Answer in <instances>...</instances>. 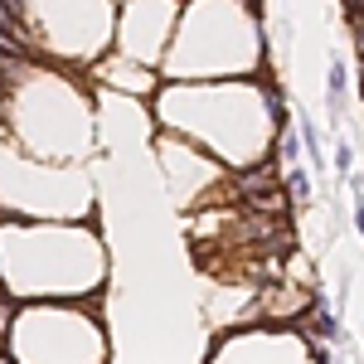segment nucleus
Here are the masks:
<instances>
[{
  "mask_svg": "<svg viewBox=\"0 0 364 364\" xmlns=\"http://www.w3.org/2000/svg\"><path fill=\"white\" fill-rule=\"evenodd\" d=\"M355 228L364 233V199H355Z\"/></svg>",
  "mask_w": 364,
  "mask_h": 364,
  "instance_id": "dca6fc26",
  "label": "nucleus"
},
{
  "mask_svg": "<svg viewBox=\"0 0 364 364\" xmlns=\"http://www.w3.org/2000/svg\"><path fill=\"white\" fill-rule=\"evenodd\" d=\"M5 15H20L29 54L58 63H97L117 49L112 0H0Z\"/></svg>",
  "mask_w": 364,
  "mask_h": 364,
  "instance_id": "39448f33",
  "label": "nucleus"
},
{
  "mask_svg": "<svg viewBox=\"0 0 364 364\" xmlns=\"http://www.w3.org/2000/svg\"><path fill=\"white\" fill-rule=\"evenodd\" d=\"M92 73H97V83L112 87V92H132V97H146V92H156V83H166L161 78V68H151V63H141V58H127V54H107L92 63Z\"/></svg>",
  "mask_w": 364,
  "mask_h": 364,
  "instance_id": "9d476101",
  "label": "nucleus"
},
{
  "mask_svg": "<svg viewBox=\"0 0 364 364\" xmlns=\"http://www.w3.org/2000/svg\"><path fill=\"white\" fill-rule=\"evenodd\" d=\"M0 92H5L0 122L15 151L54 166H73L92 151L97 112L87 87H78L68 73L44 68L29 54H0Z\"/></svg>",
  "mask_w": 364,
  "mask_h": 364,
  "instance_id": "f03ea898",
  "label": "nucleus"
},
{
  "mask_svg": "<svg viewBox=\"0 0 364 364\" xmlns=\"http://www.w3.org/2000/svg\"><path fill=\"white\" fill-rule=\"evenodd\" d=\"M336 170H340V175L355 170V146H350V141H336Z\"/></svg>",
  "mask_w": 364,
  "mask_h": 364,
  "instance_id": "2eb2a0df",
  "label": "nucleus"
},
{
  "mask_svg": "<svg viewBox=\"0 0 364 364\" xmlns=\"http://www.w3.org/2000/svg\"><path fill=\"white\" fill-rule=\"evenodd\" d=\"M15 364H107V331L83 306L25 301L5 321Z\"/></svg>",
  "mask_w": 364,
  "mask_h": 364,
  "instance_id": "423d86ee",
  "label": "nucleus"
},
{
  "mask_svg": "<svg viewBox=\"0 0 364 364\" xmlns=\"http://www.w3.org/2000/svg\"><path fill=\"white\" fill-rule=\"evenodd\" d=\"M107 282V248L83 224L5 219L0 224V287L20 301L92 296Z\"/></svg>",
  "mask_w": 364,
  "mask_h": 364,
  "instance_id": "7ed1b4c3",
  "label": "nucleus"
},
{
  "mask_svg": "<svg viewBox=\"0 0 364 364\" xmlns=\"http://www.w3.org/2000/svg\"><path fill=\"white\" fill-rule=\"evenodd\" d=\"M345 107H350V63H345V54L331 58V73H326V112L345 117Z\"/></svg>",
  "mask_w": 364,
  "mask_h": 364,
  "instance_id": "9b49d317",
  "label": "nucleus"
},
{
  "mask_svg": "<svg viewBox=\"0 0 364 364\" xmlns=\"http://www.w3.org/2000/svg\"><path fill=\"white\" fill-rule=\"evenodd\" d=\"M287 195L296 199V204H311V180L301 166H287Z\"/></svg>",
  "mask_w": 364,
  "mask_h": 364,
  "instance_id": "ddd939ff",
  "label": "nucleus"
},
{
  "mask_svg": "<svg viewBox=\"0 0 364 364\" xmlns=\"http://www.w3.org/2000/svg\"><path fill=\"white\" fill-rule=\"evenodd\" d=\"M175 20H180L175 0H127L117 15V54L161 68L175 39Z\"/></svg>",
  "mask_w": 364,
  "mask_h": 364,
  "instance_id": "6e6552de",
  "label": "nucleus"
},
{
  "mask_svg": "<svg viewBox=\"0 0 364 364\" xmlns=\"http://www.w3.org/2000/svg\"><path fill=\"white\" fill-rule=\"evenodd\" d=\"M252 0H195L161 58L166 83H219V78H252L262 68Z\"/></svg>",
  "mask_w": 364,
  "mask_h": 364,
  "instance_id": "20e7f679",
  "label": "nucleus"
},
{
  "mask_svg": "<svg viewBox=\"0 0 364 364\" xmlns=\"http://www.w3.org/2000/svg\"><path fill=\"white\" fill-rule=\"evenodd\" d=\"M209 364H326L311 355L306 340L291 331H238L233 340L219 345V355Z\"/></svg>",
  "mask_w": 364,
  "mask_h": 364,
  "instance_id": "1a4fd4ad",
  "label": "nucleus"
},
{
  "mask_svg": "<svg viewBox=\"0 0 364 364\" xmlns=\"http://www.w3.org/2000/svg\"><path fill=\"white\" fill-rule=\"evenodd\" d=\"M0 209L25 219H78L92 209V185L73 166L34 161L25 151H0Z\"/></svg>",
  "mask_w": 364,
  "mask_h": 364,
  "instance_id": "0eeeda50",
  "label": "nucleus"
},
{
  "mask_svg": "<svg viewBox=\"0 0 364 364\" xmlns=\"http://www.w3.org/2000/svg\"><path fill=\"white\" fill-rule=\"evenodd\" d=\"M156 122L175 136L204 146L219 166L252 170L282 136V97L257 78L219 83H166L156 92Z\"/></svg>",
  "mask_w": 364,
  "mask_h": 364,
  "instance_id": "f257e3e1",
  "label": "nucleus"
},
{
  "mask_svg": "<svg viewBox=\"0 0 364 364\" xmlns=\"http://www.w3.org/2000/svg\"><path fill=\"white\" fill-rule=\"evenodd\" d=\"M311 311H316V326H321V336L331 340V336H336V326H340V321H336V306H331V301H326V296L316 291V301H311Z\"/></svg>",
  "mask_w": 364,
  "mask_h": 364,
  "instance_id": "4468645a",
  "label": "nucleus"
},
{
  "mask_svg": "<svg viewBox=\"0 0 364 364\" xmlns=\"http://www.w3.org/2000/svg\"><path fill=\"white\" fill-rule=\"evenodd\" d=\"M277 151H282V166H301V151H306L301 127H287V132L277 136Z\"/></svg>",
  "mask_w": 364,
  "mask_h": 364,
  "instance_id": "f8f14e48",
  "label": "nucleus"
}]
</instances>
